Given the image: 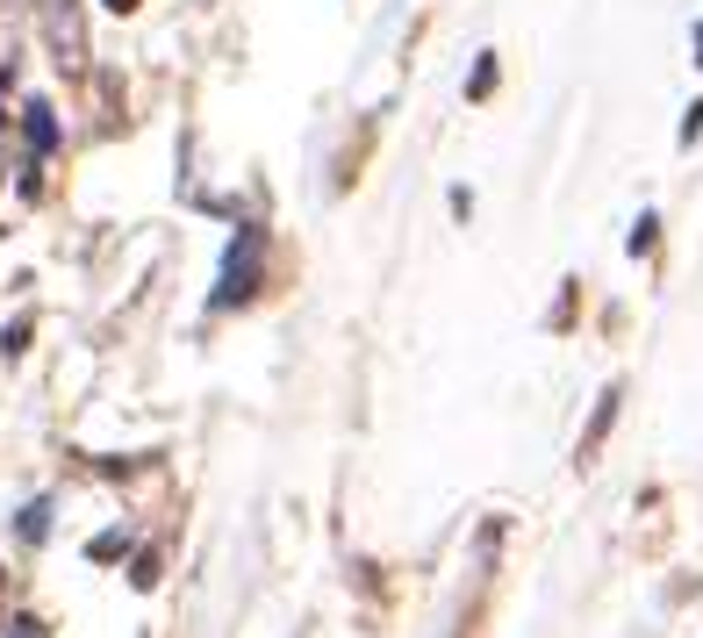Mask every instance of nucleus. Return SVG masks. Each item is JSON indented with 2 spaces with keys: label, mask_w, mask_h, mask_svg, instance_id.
<instances>
[{
  "label": "nucleus",
  "mask_w": 703,
  "mask_h": 638,
  "mask_svg": "<svg viewBox=\"0 0 703 638\" xmlns=\"http://www.w3.org/2000/svg\"><path fill=\"white\" fill-rule=\"evenodd\" d=\"M258 287V230H237L231 258H223V287H216V309H231V301H244Z\"/></svg>",
  "instance_id": "f257e3e1"
},
{
  "label": "nucleus",
  "mask_w": 703,
  "mask_h": 638,
  "mask_svg": "<svg viewBox=\"0 0 703 638\" xmlns=\"http://www.w3.org/2000/svg\"><path fill=\"white\" fill-rule=\"evenodd\" d=\"M22 130H29V151H51L58 144V115H51V101H29V115H22Z\"/></svg>",
  "instance_id": "f03ea898"
},
{
  "label": "nucleus",
  "mask_w": 703,
  "mask_h": 638,
  "mask_svg": "<svg viewBox=\"0 0 703 638\" xmlns=\"http://www.w3.org/2000/svg\"><path fill=\"white\" fill-rule=\"evenodd\" d=\"M22 538H29V545L51 538V503H29V510H22Z\"/></svg>",
  "instance_id": "7ed1b4c3"
},
{
  "label": "nucleus",
  "mask_w": 703,
  "mask_h": 638,
  "mask_svg": "<svg viewBox=\"0 0 703 638\" xmlns=\"http://www.w3.org/2000/svg\"><path fill=\"white\" fill-rule=\"evenodd\" d=\"M610 416H618V388L603 394V409H595V423H589V438H582V452H595L603 445V431H610Z\"/></svg>",
  "instance_id": "20e7f679"
},
{
  "label": "nucleus",
  "mask_w": 703,
  "mask_h": 638,
  "mask_svg": "<svg viewBox=\"0 0 703 638\" xmlns=\"http://www.w3.org/2000/svg\"><path fill=\"white\" fill-rule=\"evenodd\" d=\"M696 136H703V101H696L690 115H682V144H696Z\"/></svg>",
  "instance_id": "39448f33"
},
{
  "label": "nucleus",
  "mask_w": 703,
  "mask_h": 638,
  "mask_svg": "<svg viewBox=\"0 0 703 638\" xmlns=\"http://www.w3.org/2000/svg\"><path fill=\"white\" fill-rule=\"evenodd\" d=\"M101 8H115V14H130V8H136V0H101Z\"/></svg>",
  "instance_id": "423d86ee"
},
{
  "label": "nucleus",
  "mask_w": 703,
  "mask_h": 638,
  "mask_svg": "<svg viewBox=\"0 0 703 638\" xmlns=\"http://www.w3.org/2000/svg\"><path fill=\"white\" fill-rule=\"evenodd\" d=\"M696 58H703V29H696Z\"/></svg>",
  "instance_id": "0eeeda50"
}]
</instances>
